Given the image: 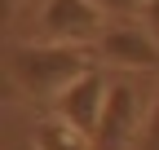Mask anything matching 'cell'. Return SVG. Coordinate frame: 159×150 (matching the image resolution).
<instances>
[{"mask_svg":"<svg viewBox=\"0 0 159 150\" xmlns=\"http://www.w3.org/2000/svg\"><path fill=\"white\" fill-rule=\"evenodd\" d=\"M106 93H111L106 75L97 71V66H89L84 75H80V80H71L62 93H57L53 115H62L66 124L84 128V133L93 137V133H97V119H102V106H106Z\"/></svg>","mask_w":159,"mask_h":150,"instance_id":"277c9868","label":"cell"},{"mask_svg":"<svg viewBox=\"0 0 159 150\" xmlns=\"http://www.w3.org/2000/svg\"><path fill=\"white\" fill-rule=\"evenodd\" d=\"M93 62L84 44H57V40H31L9 49V80L35 102H57L71 80H80Z\"/></svg>","mask_w":159,"mask_h":150,"instance_id":"6da1fadb","label":"cell"},{"mask_svg":"<svg viewBox=\"0 0 159 150\" xmlns=\"http://www.w3.org/2000/svg\"><path fill=\"white\" fill-rule=\"evenodd\" d=\"M97 58L124 71H146L159 62V44L146 27H106L97 40Z\"/></svg>","mask_w":159,"mask_h":150,"instance_id":"5b68a950","label":"cell"},{"mask_svg":"<svg viewBox=\"0 0 159 150\" xmlns=\"http://www.w3.org/2000/svg\"><path fill=\"white\" fill-rule=\"evenodd\" d=\"M106 13H142L146 9V0H97Z\"/></svg>","mask_w":159,"mask_h":150,"instance_id":"9c48e42d","label":"cell"},{"mask_svg":"<svg viewBox=\"0 0 159 150\" xmlns=\"http://www.w3.org/2000/svg\"><path fill=\"white\" fill-rule=\"evenodd\" d=\"M35 150H93V137L84 128L66 124L62 115H53L35 128Z\"/></svg>","mask_w":159,"mask_h":150,"instance_id":"8992f818","label":"cell"},{"mask_svg":"<svg viewBox=\"0 0 159 150\" xmlns=\"http://www.w3.org/2000/svg\"><path fill=\"white\" fill-rule=\"evenodd\" d=\"M133 137H142V106H137V88L133 84H111L102 119L93 133V150H128Z\"/></svg>","mask_w":159,"mask_h":150,"instance_id":"3957f363","label":"cell"},{"mask_svg":"<svg viewBox=\"0 0 159 150\" xmlns=\"http://www.w3.org/2000/svg\"><path fill=\"white\" fill-rule=\"evenodd\" d=\"M137 141H142V150H159V97H155V106H150V115H146Z\"/></svg>","mask_w":159,"mask_h":150,"instance_id":"52a82bcc","label":"cell"},{"mask_svg":"<svg viewBox=\"0 0 159 150\" xmlns=\"http://www.w3.org/2000/svg\"><path fill=\"white\" fill-rule=\"evenodd\" d=\"M106 9L97 0H44L40 9V40L57 44H97L106 31Z\"/></svg>","mask_w":159,"mask_h":150,"instance_id":"7a4b0ae2","label":"cell"},{"mask_svg":"<svg viewBox=\"0 0 159 150\" xmlns=\"http://www.w3.org/2000/svg\"><path fill=\"white\" fill-rule=\"evenodd\" d=\"M137 18H142V27L155 35V44H159V0H146V9L137 13Z\"/></svg>","mask_w":159,"mask_h":150,"instance_id":"ba28073f","label":"cell"}]
</instances>
